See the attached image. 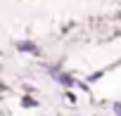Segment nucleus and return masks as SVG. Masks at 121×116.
Returning <instances> with one entry per match:
<instances>
[{"instance_id":"obj_1","label":"nucleus","mask_w":121,"mask_h":116,"mask_svg":"<svg viewBox=\"0 0 121 116\" xmlns=\"http://www.w3.org/2000/svg\"><path fill=\"white\" fill-rule=\"evenodd\" d=\"M55 78H57L59 83H64V85H74V83H76V81H74L71 76H67V74H57Z\"/></svg>"},{"instance_id":"obj_2","label":"nucleus","mask_w":121,"mask_h":116,"mask_svg":"<svg viewBox=\"0 0 121 116\" xmlns=\"http://www.w3.org/2000/svg\"><path fill=\"white\" fill-rule=\"evenodd\" d=\"M19 50H26V52H33V54L38 52V47L33 43H19Z\"/></svg>"},{"instance_id":"obj_3","label":"nucleus","mask_w":121,"mask_h":116,"mask_svg":"<svg viewBox=\"0 0 121 116\" xmlns=\"http://www.w3.org/2000/svg\"><path fill=\"white\" fill-rule=\"evenodd\" d=\"M22 104H24V107H36L38 102H36L33 97H24V99H22Z\"/></svg>"}]
</instances>
